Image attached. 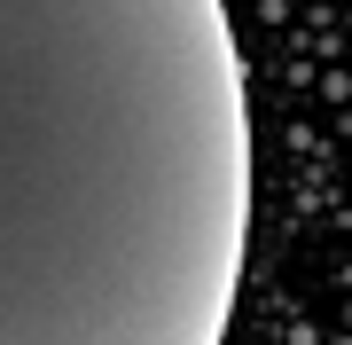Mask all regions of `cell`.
I'll return each mask as SVG.
<instances>
[{
    "instance_id": "obj_1",
    "label": "cell",
    "mask_w": 352,
    "mask_h": 345,
    "mask_svg": "<svg viewBox=\"0 0 352 345\" xmlns=\"http://www.w3.org/2000/svg\"><path fill=\"white\" fill-rule=\"evenodd\" d=\"M243 259L227 0H0V345H227Z\"/></svg>"
}]
</instances>
